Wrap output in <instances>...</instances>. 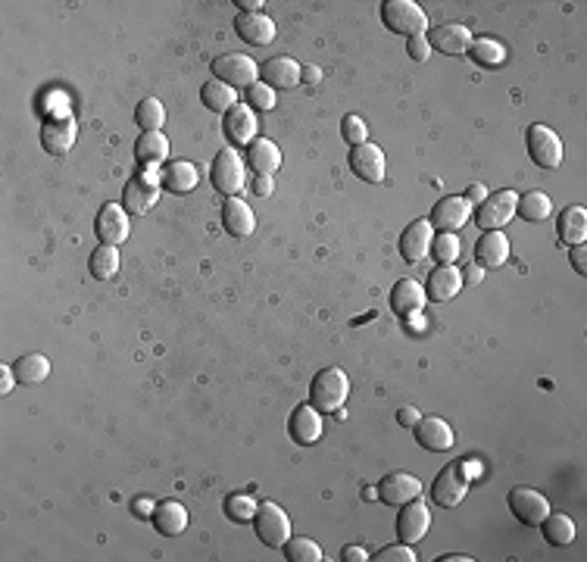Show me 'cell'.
Masks as SVG:
<instances>
[{
    "mask_svg": "<svg viewBox=\"0 0 587 562\" xmlns=\"http://www.w3.org/2000/svg\"><path fill=\"white\" fill-rule=\"evenodd\" d=\"M247 185H250V191H254L256 198H269V194L275 191V181H272L269 175H256V179H250Z\"/></svg>",
    "mask_w": 587,
    "mask_h": 562,
    "instance_id": "obj_47",
    "label": "cell"
},
{
    "mask_svg": "<svg viewBox=\"0 0 587 562\" xmlns=\"http://www.w3.org/2000/svg\"><path fill=\"white\" fill-rule=\"evenodd\" d=\"M319 78H322V69H319V66H300V81H303V85H316Z\"/></svg>",
    "mask_w": 587,
    "mask_h": 562,
    "instance_id": "obj_53",
    "label": "cell"
},
{
    "mask_svg": "<svg viewBox=\"0 0 587 562\" xmlns=\"http://www.w3.org/2000/svg\"><path fill=\"white\" fill-rule=\"evenodd\" d=\"M428 44L432 51H441V53H450V57H460V53H469V44H472V32L460 23H447V25H438V29L428 32Z\"/></svg>",
    "mask_w": 587,
    "mask_h": 562,
    "instance_id": "obj_19",
    "label": "cell"
},
{
    "mask_svg": "<svg viewBox=\"0 0 587 562\" xmlns=\"http://www.w3.org/2000/svg\"><path fill=\"white\" fill-rule=\"evenodd\" d=\"M200 181V172H197L194 162L175 160L163 169V188H169L172 194H191Z\"/></svg>",
    "mask_w": 587,
    "mask_h": 562,
    "instance_id": "obj_30",
    "label": "cell"
},
{
    "mask_svg": "<svg viewBox=\"0 0 587 562\" xmlns=\"http://www.w3.org/2000/svg\"><path fill=\"white\" fill-rule=\"evenodd\" d=\"M154 528L160 534H166V538H175V534H182L188 528V510L179 500H163L154 510Z\"/></svg>",
    "mask_w": 587,
    "mask_h": 562,
    "instance_id": "obj_29",
    "label": "cell"
},
{
    "mask_svg": "<svg viewBox=\"0 0 587 562\" xmlns=\"http://www.w3.org/2000/svg\"><path fill=\"white\" fill-rule=\"evenodd\" d=\"M381 23L394 35H428V16L415 0H387V4H381Z\"/></svg>",
    "mask_w": 587,
    "mask_h": 562,
    "instance_id": "obj_2",
    "label": "cell"
},
{
    "mask_svg": "<svg viewBox=\"0 0 587 562\" xmlns=\"http://www.w3.org/2000/svg\"><path fill=\"white\" fill-rule=\"evenodd\" d=\"M509 260V238L503 232H484L475 244V263L481 269H500Z\"/></svg>",
    "mask_w": 587,
    "mask_h": 562,
    "instance_id": "obj_23",
    "label": "cell"
},
{
    "mask_svg": "<svg viewBox=\"0 0 587 562\" xmlns=\"http://www.w3.org/2000/svg\"><path fill=\"white\" fill-rule=\"evenodd\" d=\"M75 138H79V125H75L70 110L47 113L44 125H41V147L51 157H66L75 147Z\"/></svg>",
    "mask_w": 587,
    "mask_h": 562,
    "instance_id": "obj_4",
    "label": "cell"
},
{
    "mask_svg": "<svg viewBox=\"0 0 587 562\" xmlns=\"http://www.w3.org/2000/svg\"><path fill=\"white\" fill-rule=\"evenodd\" d=\"M288 431H291V438H294L297 444H303V447L316 444L319 438H322V431H325V428H322V412H319L312 403L297 406V410L291 412Z\"/></svg>",
    "mask_w": 587,
    "mask_h": 562,
    "instance_id": "obj_20",
    "label": "cell"
},
{
    "mask_svg": "<svg viewBox=\"0 0 587 562\" xmlns=\"http://www.w3.org/2000/svg\"><path fill=\"white\" fill-rule=\"evenodd\" d=\"M428 528H432V510L422 503V497H415V500H409V503L400 506V516H397L400 544H419V540L428 534Z\"/></svg>",
    "mask_w": 587,
    "mask_h": 562,
    "instance_id": "obj_11",
    "label": "cell"
},
{
    "mask_svg": "<svg viewBox=\"0 0 587 562\" xmlns=\"http://www.w3.org/2000/svg\"><path fill=\"white\" fill-rule=\"evenodd\" d=\"M516 203L518 194L516 191H494L488 194V200L478 203L475 209V222L481 232H500L503 226L516 219Z\"/></svg>",
    "mask_w": 587,
    "mask_h": 562,
    "instance_id": "obj_6",
    "label": "cell"
},
{
    "mask_svg": "<svg viewBox=\"0 0 587 562\" xmlns=\"http://www.w3.org/2000/svg\"><path fill=\"white\" fill-rule=\"evenodd\" d=\"M238 6H241V13H263V0H238Z\"/></svg>",
    "mask_w": 587,
    "mask_h": 562,
    "instance_id": "obj_57",
    "label": "cell"
},
{
    "mask_svg": "<svg viewBox=\"0 0 587 562\" xmlns=\"http://www.w3.org/2000/svg\"><path fill=\"white\" fill-rule=\"evenodd\" d=\"M156 200H160V188L147 185V181H141V179H132L126 185V191H122V207H126V213H132V216L150 213V209L156 207Z\"/></svg>",
    "mask_w": 587,
    "mask_h": 562,
    "instance_id": "obj_27",
    "label": "cell"
},
{
    "mask_svg": "<svg viewBox=\"0 0 587 562\" xmlns=\"http://www.w3.org/2000/svg\"><path fill=\"white\" fill-rule=\"evenodd\" d=\"M469 484H472V472H469V465L460 463V459H456V463H447L432 484V500L438 506H443V510H453V506H460L462 500H466Z\"/></svg>",
    "mask_w": 587,
    "mask_h": 562,
    "instance_id": "obj_3",
    "label": "cell"
},
{
    "mask_svg": "<svg viewBox=\"0 0 587 562\" xmlns=\"http://www.w3.org/2000/svg\"><path fill=\"white\" fill-rule=\"evenodd\" d=\"M466 200L472 203V207H478V203H484V200H488V188H484V185H469Z\"/></svg>",
    "mask_w": 587,
    "mask_h": 562,
    "instance_id": "obj_54",
    "label": "cell"
},
{
    "mask_svg": "<svg viewBox=\"0 0 587 562\" xmlns=\"http://www.w3.org/2000/svg\"><path fill=\"white\" fill-rule=\"evenodd\" d=\"M135 122L141 125V132H160L163 122H166V106L156 97H144L135 110Z\"/></svg>",
    "mask_w": 587,
    "mask_h": 562,
    "instance_id": "obj_39",
    "label": "cell"
},
{
    "mask_svg": "<svg viewBox=\"0 0 587 562\" xmlns=\"http://www.w3.org/2000/svg\"><path fill=\"white\" fill-rule=\"evenodd\" d=\"M16 382L19 384H25V388H35V384L41 382H47V375H51V360H47L44 354H29V356H23L16 365Z\"/></svg>",
    "mask_w": 587,
    "mask_h": 562,
    "instance_id": "obj_34",
    "label": "cell"
},
{
    "mask_svg": "<svg viewBox=\"0 0 587 562\" xmlns=\"http://www.w3.org/2000/svg\"><path fill=\"white\" fill-rule=\"evenodd\" d=\"M13 388H16V369L0 365V394H10Z\"/></svg>",
    "mask_w": 587,
    "mask_h": 562,
    "instance_id": "obj_49",
    "label": "cell"
},
{
    "mask_svg": "<svg viewBox=\"0 0 587 562\" xmlns=\"http://www.w3.org/2000/svg\"><path fill=\"white\" fill-rule=\"evenodd\" d=\"M138 179H141V181H147V185H156V188L163 185V172H160V166H141Z\"/></svg>",
    "mask_w": 587,
    "mask_h": 562,
    "instance_id": "obj_52",
    "label": "cell"
},
{
    "mask_svg": "<svg viewBox=\"0 0 587 562\" xmlns=\"http://www.w3.org/2000/svg\"><path fill=\"white\" fill-rule=\"evenodd\" d=\"M375 497H378V487H366V491H363V500H375Z\"/></svg>",
    "mask_w": 587,
    "mask_h": 562,
    "instance_id": "obj_59",
    "label": "cell"
},
{
    "mask_svg": "<svg viewBox=\"0 0 587 562\" xmlns=\"http://www.w3.org/2000/svg\"><path fill=\"white\" fill-rule=\"evenodd\" d=\"M537 528H541L547 544L553 547H569L572 540H575V522H572L565 512H547V519Z\"/></svg>",
    "mask_w": 587,
    "mask_h": 562,
    "instance_id": "obj_33",
    "label": "cell"
},
{
    "mask_svg": "<svg viewBox=\"0 0 587 562\" xmlns=\"http://www.w3.org/2000/svg\"><path fill=\"white\" fill-rule=\"evenodd\" d=\"M425 300H428L425 288H422L419 281H413V279L397 281V284H394V290H391V307H394V313H397V316H415V313H422Z\"/></svg>",
    "mask_w": 587,
    "mask_h": 562,
    "instance_id": "obj_25",
    "label": "cell"
},
{
    "mask_svg": "<svg viewBox=\"0 0 587 562\" xmlns=\"http://www.w3.org/2000/svg\"><path fill=\"white\" fill-rule=\"evenodd\" d=\"M406 53L415 60V63H425L428 57H432V44H428L425 35L419 38H406Z\"/></svg>",
    "mask_w": 587,
    "mask_h": 562,
    "instance_id": "obj_46",
    "label": "cell"
},
{
    "mask_svg": "<svg viewBox=\"0 0 587 562\" xmlns=\"http://www.w3.org/2000/svg\"><path fill=\"white\" fill-rule=\"evenodd\" d=\"M200 100H203V106H207V110L228 113L231 106L238 104V94H235V88L222 85V81H207V85L200 88Z\"/></svg>",
    "mask_w": 587,
    "mask_h": 562,
    "instance_id": "obj_37",
    "label": "cell"
},
{
    "mask_svg": "<svg viewBox=\"0 0 587 562\" xmlns=\"http://www.w3.org/2000/svg\"><path fill=\"white\" fill-rule=\"evenodd\" d=\"M247 169H254L256 175H275L282 169V151L278 144H272L269 138H256L254 144L247 147Z\"/></svg>",
    "mask_w": 587,
    "mask_h": 562,
    "instance_id": "obj_28",
    "label": "cell"
},
{
    "mask_svg": "<svg viewBox=\"0 0 587 562\" xmlns=\"http://www.w3.org/2000/svg\"><path fill=\"white\" fill-rule=\"evenodd\" d=\"M509 510H513V516L522 525L537 528L547 519L550 500L544 497L541 491H535V487H513V491H509Z\"/></svg>",
    "mask_w": 587,
    "mask_h": 562,
    "instance_id": "obj_10",
    "label": "cell"
},
{
    "mask_svg": "<svg viewBox=\"0 0 587 562\" xmlns=\"http://www.w3.org/2000/svg\"><path fill=\"white\" fill-rule=\"evenodd\" d=\"M282 550L291 562H319L322 559V547H319L312 538H288V544H284Z\"/></svg>",
    "mask_w": 587,
    "mask_h": 562,
    "instance_id": "obj_41",
    "label": "cell"
},
{
    "mask_svg": "<svg viewBox=\"0 0 587 562\" xmlns=\"http://www.w3.org/2000/svg\"><path fill=\"white\" fill-rule=\"evenodd\" d=\"M244 104L250 106V110H275L278 106V100H275V91H272L266 81H254V85L244 91Z\"/></svg>",
    "mask_w": 587,
    "mask_h": 562,
    "instance_id": "obj_43",
    "label": "cell"
},
{
    "mask_svg": "<svg viewBox=\"0 0 587 562\" xmlns=\"http://www.w3.org/2000/svg\"><path fill=\"white\" fill-rule=\"evenodd\" d=\"M469 57H472L478 66H484V69H500V66L507 63V47L494 38H478L469 44Z\"/></svg>",
    "mask_w": 587,
    "mask_h": 562,
    "instance_id": "obj_35",
    "label": "cell"
},
{
    "mask_svg": "<svg viewBox=\"0 0 587 562\" xmlns=\"http://www.w3.org/2000/svg\"><path fill=\"white\" fill-rule=\"evenodd\" d=\"M340 134H344V141H347V144H353V147L366 144V141H368V128L359 116H344V122H340Z\"/></svg>",
    "mask_w": 587,
    "mask_h": 562,
    "instance_id": "obj_44",
    "label": "cell"
},
{
    "mask_svg": "<svg viewBox=\"0 0 587 562\" xmlns=\"http://www.w3.org/2000/svg\"><path fill=\"white\" fill-rule=\"evenodd\" d=\"M481 281H484V269L478 266V263L462 272V284H481Z\"/></svg>",
    "mask_w": 587,
    "mask_h": 562,
    "instance_id": "obj_56",
    "label": "cell"
},
{
    "mask_svg": "<svg viewBox=\"0 0 587 562\" xmlns=\"http://www.w3.org/2000/svg\"><path fill=\"white\" fill-rule=\"evenodd\" d=\"M91 275L98 281H110L119 275V247H110V244H100L98 250L91 253Z\"/></svg>",
    "mask_w": 587,
    "mask_h": 562,
    "instance_id": "obj_36",
    "label": "cell"
},
{
    "mask_svg": "<svg viewBox=\"0 0 587 562\" xmlns=\"http://www.w3.org/2000/svg\"><path fill=\"white\" fill-rule=\"evenodd\" d=\"M415 497H422V482L409 472H394L378 484V500L385 506H404Z\"/></svg>",
    "mask_w": 587,
    "mask_h": 562,
    "instance_id": "obj_17",
    "label": "cell"
},
{
    "mask_svg": "<svg viewBox=\"0 0 587 562\" xmlns=\"http://www.w3.org/2000/svg\"><path fill=\"white\" fill-rule=\"evenodd\" d=\"M254 528H256V538L263 540L266 547H284V544H288V538H291L288 512H284L278 503H272V500L259 503V510L254 516Z\"/></svg>",
    "mask_w": 587,
    "mask_h": 562,
    "instance_id": "obj_7",
    "label": "cell"
},
{
    "mask_svg": "<svg viewBox=\"0 0 587 562\" xmlns=\"http://www.w3.org/2000/svg\"><path fill=\"white\" fill-rule=\"evenodd\" d=\"M569 256H572V266H575V272L587 275V250H584V244H572Z\"/></svg>",
    "mask_w": 587,
    "mask_h": 562,
    "instance_id": "obj_48",
    "label": "cell"
},
{
    "mask_svg": "<svg viewBox=\"0 0 587 562\" xmlns=\"http://www.w3.org/2000/svg\"><path fill=\"white\" fill-rule=\"evenodd\" d=\"M525 144H528V157L535 160V166L541 169H556L563 162V141L544 122H535L525 134Z\"/></svg>",
    "mask_w": 587,
    "mask_h": 562,
    "instance_id": "obj_8",
    "label": "cell"
},
{
    "mask_svg": "<svg viewBox=\"0 0 587 562\" xmlns=\"http://www.w3.org/2000/svg\"><path fill=\"white\" fill-rule=\"evenodd\" d=\"M413 431H415V441H419V447H425V450H432V453H447L450 447L456 444L453 428H450V422H443L441 416L419 419Z\"/></svg>",
    "mask_w": 587,
    "mask_h": 562,
    "instance_id": "obj_16",
    "label": "cell"
},
{
    "mask_svg": "<svg viewBox=\"0 0 587 562\" xmlns=\"http://www.w3.org/2000/svg\"><path fill=\"white\" fill-rule=\"evenodd\" d=\"M132 510H135V516H138V519H154L156 503H154V500H150V497H138V500H135Z\"/></svg>",
    "mask_w": 587,
    "mask_h": 562,
    "instance_id": "obj_50",
    "label": "cell"
},
{
    "mask_svg": "<svg viewBox=\"0 0 587 562\" xmlns=\"http://www.w3.org/2000/svg\"><path fill=\"white\" fill-rule=\"evenodd\" d=\"M372 559L375 562H415L419 557H415L413 544H397V547H385V550H378Z\"/></svg>",
    "mask_w": 587,
    "mask_h": 562,
    "instance_id": "obj_45",
    "label": "cell"
},
{
    "mask_svg": "<svg viewBox=\"0 0 587 562\" xmlns=\"http://www.w3.org/2000/svg\"><path fill=\"white\" fill-rule=\"evenodd\" d=\"M462 290V272L456 266H438L432 275H428V288L425 294L432 297L434 303H447L453 300Z\"/></svg>",
    "mask_w": 587,
    "mask_h": 562,
    "instance_id": "obj_26",
    "label": "cell"
},
{
    "mask_svg": "<svg viewBox=\"0 0 587 562\" xmlns=\"http://www.w3.org/2000/svg\"><path fill=\"white\" fill-rule=\"evenodd\" d=\"M432 241H434V228L428 219H415L409 222L404 228V235H400V256H404L406 263H422L428 253H432Z\"/></svg>",
    "mask_w": 587,
    "mask_h": 562,
    "instance_id": "obj_14",
    "label": "cell"
},
{
    "mask_svg": "<svg viewBox=\"0 0 587 562\" xmlns=\"http://www.w3.org/2000/svg\"><path fill=\"white\" fill-rule=\"evenodd\" d=\"M469 209H472V203L466 198H443L441 203H434L428 222H432L434 232H460L469 222Z\"/></svg>",
    "mask_w": 587,
    "mask_h": 562,
    "instance_id": "obj_18",
    "label": "cell"
},
{
    "mask_svg": "<svg viewBox=\"0 0 587 562\" xmlns=\"http://www.w3.org/2000/svg\"><path fill=\"white\" fill-rule=\"evenodd\" d=\"M222 226L231 238H247L256 232V216L241 198H228L222 203Z\"/></svg>",
    "mask_w": 587,
    "mask_h": 562,
    "instance_id": "obj_21",
    "label": "cell"
},
{
    "mask_svg": "<svg viewBox=\"0 0 587 562\" xmlns=\"http://www.w3.org/2000/svg\"><path fill=\"white\" fill-rule=\"evenodd\" d=\"M350 397V378H347L344 369L331 365V369H322L310 384V403L316 406L319 412H340V406Z\"/></svg>",
    "mask_w": 587,
    "mask_h": 562,
    "instance_id": "obj_1",
    "label": "cell"
},
{
    "mask_svg": "<svg viewBox=\"0 0 587 562\" xmlns=\"http://www.w3.org/2000/svg\"><path fill=\"white\" fill-rule=\"evenodd\" d=\"M135 157L141 166H163L169 157V138L163 132H141L135 141Z\"/></svg>",
    "mask_w": 587,
    "mask_h": 562,
    "instance_id": "obj_31",
    "label": "cell"
},
{
    "mask_svg": "<svg viewBox=\"0 0 587 562\" xmlns=\"http://www.w3.org/2000/svg\"><path fill=\"white\" fill-rule=\"evenodd\" d=\"M443 562H472V557H462V553H453V557H443Z\"/></svg>",
    "mask_w": 587,
    "mask_h": 562,
    "instance_id": "obj_58",
    "label": "cell"
},
{
    "mask_svg": "<svg viewBox=\"0 0 587 562\" xmlns=\"http://www.w3.org/2000/svg\"><path fill=\"white\" fill-rule=\"evenodd\" d=\"M213 76L222 85L247 91L254 81H259V66L250 57H244V53H222V57L213 60Z\"/></svg>",
    "mask_w": 587,
    "mask_h": 562,
    "instance_id": "obj_9",
    "label": "cell"
},
{
    "mask_svg": "<svg viewBox=\"0 0 587 562\" xmlns=\"http://www.w3.org/2000/svg\"><path fill=\"white\" fill-rule=\"evenodd\" d=\"M432 256L438 260V266H453L460 260V238L453 232H441L432 241Z\"/></svg>",
    "mask_w": 587,
    "mask_h": 562,
    "instance_id": "obj_42",
    "label": "cell"
},
{
    "mask_svg": "<svg viewBox=\"0 0 587 562\" xmlns=\"http://www.w3.org/2000/svg\"><path fill=\"white\" fill-rule=\"evenodd\" d=\"M210 179H213V188L225 198H238L247 185V166H244V157L238 151H219V157L213 160V169H210Z\"/></svg>",
    "mask_w": 587,
    "mask_h": 562,
    "instance_id": "obj_5",
    "label": "cell"
},
{
    "mask_svg": "<svg viewBox=\"0 0 587 562\" xmlns=\"http://www.w3.org/2000/svg\"><path fill=\"white\" fill-rule=\"evenodd\" d=\"M556 232L563 244H584L587 238V209L584 207H565L556 219Z\"/></svg>",
    "mask_w": 587,
    "mask_h": 562,
    "instance_id": "obj_32",
    "label": "cell"
},
{
    "mask_svg": "<svg viewBox=\"0 0 587 562\" xmlns=\"http://www.w3.org/2000/svg\"><path fill=\"white\" fill-rule=\"evenodd\" d=\"M419 410L415 406H404V410L397 412V422L404 425V428H415V422H419Z\"/></svg>",
    "mask_w": 587,
    "mask_h": 562,
    "instance_id": "obj_51",
    "label": "cell"
},
{
    "mask_svg": "<svg viewBox=\"0 0 587 562\" xmlns=\"http://www.w3.org/2000/svg\"><path fill=\"white\" fill-rule=\"evenodd\" d=\"M94 232H98L100 244H110V247L126 244L128 235H132L126 207H119V203H104V207H100V213H98V219H94Z\"/></svg>",
    "mask_w": 587,
    "mask_h": 562,
    "instance_id": "obj_12",
    "label": "cell"
},
{
    "mask_svg": "<svg viewBox=\"0 0 587 562\" xmlns=\"http://www.w3.org/2000/svg\"><path fill=\"white\" fill-rule=\"evenodd\" d=\"M256 510H259V503L250 497V493H231V497L225 500V516H228L231 522H238V525L254 522Z\"/></svg>",
    "mask_w": 587,
    "mask_h": 562,
    "instance_id": "obj_40",
    "label": "cell"
},
{
    "mask_svg": "<svg viewBox=\"0 0 587 562\" xmlns=\"http://www.w3.org/2000/svg\"><path fill=\"white\" fill-rule=\"evenodd\" d=\"M222 128H225V134H228L231 144H238V147L247 144V147H250V144H254V141H256V132H259V125H256V113L250 110L247 104H235L228 113H225Z\"/></svg>",
    "mask_w": 587,
    "mask_h": 562,
    "instance_id": "obj_15",
    "label": "cell"
},
{
    "mask_svg": "<svg viewBox=\"0 0 587 562\" xmlns=\"http://www.w3.org/2000/svg\"><path fill=\"white\" fill-rule=\"evenodd\" d=\"M235 32L247 41V44H256V47L275 41V23H272L266 13H238Z\"/></svg>",
    "mask_w": 587,
    "mask_h": 562,
    "instance_id": "obj_22",
    "label": "cell"
},
{
    "mask_svg": "<svg viewBox=\"0 0 587 562\" xmlns=\"http://www.w3.org/2000/svg\"><path fill=\"white\" fill-rule=\"evenodd\" d=\"M259 76H263V81L272 91H282V88L300 85V66L291 57H272L259 66Z\"/></svg>",
    "mask_w": 587,
    "mask_h": 562,
    "instance_id": "obj_24",
    "label": "cell"
},
{
    "mask_svg": "<svg viewBox=\"0 0 587 562\" xmlns=\"http://www.w3.org/2000/svg\"><path fill=\"white\" fill-rule=\"evenodd\" d=\"M340 559H344V562H366V559H368V553L363 550V547H344V553H340Z\"/></svg>",
    "mask_w": 587,
    "mask_h": 562,
    "instance_id": "obj_55",
    "label": "cell"
},
{
    "mask_svg": "<svg viewBox=\"0 0 587 562\" xmlns=\"http://www.w3.org/2000/svg\"><path fill=\"white\" fill-rule=\"evenodd\" d=\"M347 162H350V172L357 175L359 181L375 185V181L385 179V151H381L378 144H372V141L350 147V157H347Z\"/></svg>",
    "mask_w": 587,
    "mask_h": 562,
    "instance_id": "obj_13",
    "label": "cell"
},
{
    "mask_svg": "<svg viewBox=\"0 0 587 562\" xmlns=\"http://www.w3.org/2000/svg\"><path fill=\"white\" fill-rule=\"evenodd\" d=\"M516 213L522 216L525 222H544L553 213V203L544 191H528V194H522V198H518Z\"/></svg>",
    "mask_w": 587,
    "mask_h": 562,
    "instance_id": "obj_38",
    "label": "cell"
}]
</instances>
